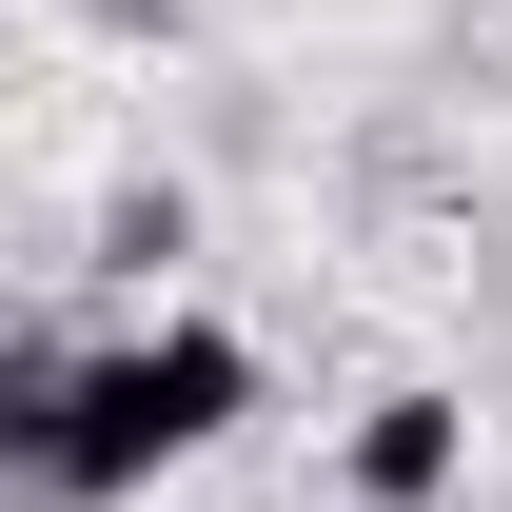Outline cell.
<instances>
[{
    "mask_svg": "<svg viewBox=\"0 0 512 512\" xmlns=\"http://www.w3.org/2000/svg\"><path fill=\"white\" fill-rule=\"evenodd\" d=\"M237 414H256V355H237L217 316H158V335H119V355H79V375H60V434H40L20 493L119 512V493H158V473H197Z\"/></svg>",
    "mask_w": 512,
    "mask_h": 512,
    "instance_id": "1",
    "label": "cell"
},
{
    "mask_svg": "<svg viewBox=\"0 0 512 512\" xmlns=\"http://www.w3.org/2000/svg\"><path fill=\"white\" fill-rule=\"evenodd\" d=\"M453 473H473V414L453 394H375L355 414V493L375 512H453Z\"/></svg>",
    "mask_w": 512,
    "mask_h": 512,
    "instance_id": "2",
    "label": "cell"
},
{
    "mask_svg": "<svg viewBox=\"0 0 512 512\" xmlns=\"http://www.w3.org/2000/svg\"><path fill=\"white\" fill-rule=\"evenodd\" d=\"M60 375H79L60 335H20V316H0V473H40V434H60Z\"/></svg>",
    "mask_w": 512,
    "mask_h": 512,
    "instance_id": "3",
    "label": "cell"
},
{
    "mask_svg": "<svg viewBox=\"0 0 512 512\" xmlns=\"http://www.w3.org/2000/svg\"><path fill=\"white\" fill-rule=\"evenodd\" d=\"M178 237H197V197H99V276H158Z\"/></svg>",
    "mask_w": 512,
    "mask_h": 512,
    "instance_id": "4",
    "label": "cell"
}]
</instances>
